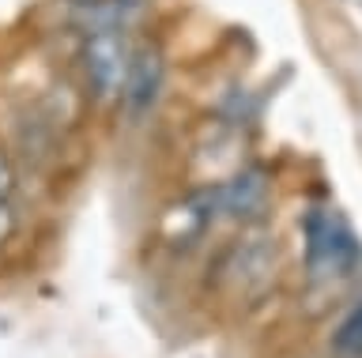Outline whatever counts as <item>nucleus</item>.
<instances>
[{
    "label": "nucleus",
    "instance_id": "obj_6",
    "mask_svg": "<svg viewBox=\"0 0 362 358\" xmlns=\"http://www.w3.org/2000/svg\"><path fill=\"white\" fill-rule=\"evenodd\" d=\"M332 351L339 358H362V302H355V306L344 313V321L336 324Z\"/></svg>",
    "mask_w": 362,
    "mask_h": 358
},
{
    "label": "nucleus",
    "instance_id": "obj_3",
    "mask_svg": "<svg viewBox=\"0 0 362 358\" xmlns=\"http://www.w3.org/2000/svg\"><path fill=\"white\" fill-rule=\"evenodd\" d=\"M129 61H132V49L124 46L121 30H90L83 46V72H87V91L95 102L110 106L121 98Z\"/></svg>",
    "mask_w": 362,
    "mask_h": 358
},
{
    "label": "nucleus",
    "instance_id": "obj_4",
    "mask_svg": "<svg viewBox=\"0 0 362 358\" xmlns=\"http://www.w3.org/2000/svg\"><path fill=\"white\" fill-rule=\"evenodd\" d=\"M215 200H219V215L234 222H257L268 211L272 200V181L260 166H245L223 185H215Z\"/></svg>",
    "mask_w": 362,
    "mask_h": 358
},
{
    "label": "nucleus",
    "instance_id": "obj_2",
    "mask_svg": "<svg viewBox=\"0 0 362 358\" xmlns=\"http://www.w3.org/2000/svg\"><path fill=\"white\" fill-rule=\"evenodd\" d=\"M276 268H279V249H276V238L272 234H245L238 238L226 256L219 261V272H223V283L234 290L238 298H257L264 294L276 279Z\"/></svg>",
    "mask_w": 362,
    "mask_h": 358
},
{
    "label": "nucleus",
    "instance_id": "obj_1",
    "mask_svg": "<svg viewBox=\"0 0 362 358\" xmlns=\"http://www.w3.org/2000/svg\"><path fill=\"white\" fill-rule=\"evenodd\" d=\"M302 234H305V272H310L313 283L344 279L358 268L362 261L358 238L336 211H325V208L305 211Z\"/></svg>",
    "mask_w": 362,
    "mask_h": 358
},
{
    "label": "nucleus",
    "instance_id": "obj_8",
    "mask_svg": "<svg viewBox=\"0 0 362 358\" xmlns=\"http://www.w3.org/2000/svg\"><path fill=\"white\" fill-rule=\"evenodd\" d=\"M16 227H19L16 211H11L8 200H0V245H4V241L11 238V234H16Z\"/></svg>",
    "mask_w": 362,
    "mask_h": 358
},
{
    "label": "nucleus",
    "instance_id": "obj_5",
    "mask_svg": "<svg viewBox=\"0 0 362 358\" xmlns=\"http://www.w3.org/2000/svg\"><path fill=\"white\" fill-rule=\"evenodd\" d=\"M163 83H166V57L155 42H144V46L132 49V61H129V76H124V106H129L132 117H144L151 114V106L158 102L163 95Z\"/></svg>",
    "mask_w": 362,
    "mask_h": 358
},
{
    "label": "nucleus",
    "instance_id": "obj_7",
    "mask_svg": "<svg viewBox=\"0 0 362 358\" xmlns=\"http://www.w3.org/2000/svg\"><path fill=\"white\" fill-rule=\"evenodd\" d=\"M11 193H16V166H11V159L0 151V200H8Z\"/></svg>",
    "mask_w": 362,
    "mask_h": 358
}]
</instances>
